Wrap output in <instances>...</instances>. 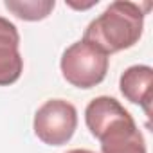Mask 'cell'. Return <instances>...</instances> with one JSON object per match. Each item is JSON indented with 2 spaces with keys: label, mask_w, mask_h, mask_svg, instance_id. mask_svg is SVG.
I'll use <instances>...</instances> for the list:
<instances>
[{
  "label": "cell",
  "mask_w": 153,
  "mask_h": 153,
  "mask_svg": "<svg viewBox=\"0 0 153 153\" xmlns=\"http://www.w3.org/2000/svg\"><path fill=\"white\" fill-rule=\"evenodd\" d=\"M144 29V11L135 2H112L85 29L83 40L96 45L106 56L133 47Z\"/></svg>",
  "instance_id": "1"
},
{
  "label": "cell",
  "mask_w": 153,
  "mask_h": 153,
  "mask_svg": "<svg viewBox=\"0 0 153 153\" xmlns=\"http://www.w3.org/2000/svg\"><path fill=\"white\" fill-rule=\"evenodd\" d=\"M59 68L63 78L78 88H92L99 85L108 72V56L96 45L79 40L65 49Z\"/></svg>",
  "instance_id": "2"
},
{
  "label": "cell",
  "mask_w": 153,
  "mask_h": 153,
  "mask_svg": "<svg viewBox=\"0 0 153 153\" xmlns=\"http://www.w3.org/2000/svg\"><path fill=\"white\" fill-rule=\"evenodd\" d=\"M78 128V112L65 99H51L34 114V133L49 146L67 144Z\"/></svg>",
  "instance_id": "3"
},
{
  "label": "cell",
  "mask_w": 153,
  "mask_h": 153,
  "mask_svg": "<svg viewBox=\"0 0 153 153\" xmlns=\"http://www.w3.org/2000/svg\"><path fill=\"white\" fill-rule=\"evenodd\" d=\"M85 123L90 133L97 140H101L112 130L133 123V117L117 99L108 96H99L88 103L85 110Z\"/></svg>",
  "instance_id": "4"
},
{
  "label": "cell",
  "mask_w": 153,
  "mask_h": 153,
  "mask_svg": "<svg viewBox=\"0 0 153 153\" xmlns=\"http://www.w3.org/2000/svg\"><path fill=\"white\" fill-rule=\"evenodd\" d=\"M24 70L20 34L13 22L0 16V87L16 83Z\"/></svg>",
  "instance_id": "5"
},
{
  "label": "cell",
  "mask_w": 153,
  "mask_h": 153,
  "mask_svg": "<svg viewBox=\"0 0 153 153\" xmlns=\"http://www.w3.org/2000/svg\"><path fill=\"white\" fill-rule=\"evenodd\" d=\"M121 94L133 105L144 108L146 115L151 114V99H153V68L148 65H133L128 67L119 81Z\"/></svg>",
  "instance_id": "6"
},
{
  "label": "cell",
  "mask_w": 153,
  "mask_h": 153,
  "mask_svg": "<svg viewBox=\"0 0 153 153\" xmlns=\"http://www.w3.org/2000/svg\"><path fill=\"white\" fill-rule=\"evenodd\" d=\"M99 142L101 153H146V142L135 121L112 130Z\"/></svg>",
  "instance_id": "7"
},
{
  "label": "cell",
  "mask_w": 153,
  "mask_h": 153,
  "mask_svg": "<svg viewBox=\"0 0 153 153\" xmlns=\"http://www.w3.org/2000/svg\"><path fill=\"white\" fill-rule=\"evenodd\" d=\"M4 6L20 20L38 22L52 13L56 2L54 0H6Z\"/></svg>",
  "instance_id": "8"
},
{
  "label": "cell",
  "mask_w": 153,
  "mask_h": 153,
  "mask_svg": "<svg viewBox=\"0 0 153 153\" xmlns=\"http://www.w3.org/2000/svg\"><path fill=\"white\" fill-rule=\"evenodd\" d=\"M67 153H94V151H90V149H70Z\"/></svg>",
  "instance_id": "9"
}]
</instances>
